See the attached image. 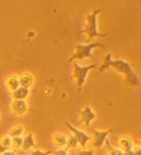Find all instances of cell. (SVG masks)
I'll return each instance as SVG.
<instances>
[{
  "instance_id": "cell-1",
  "label": "cell",
  "mask_w": 141,
  "mask_h": 155,
  "mask_svg": "<svg viewBox=\"0 0 141 155\" xmlns=\"http://www.w3.org/2000/svg\"><path fill=\"white\" fill-rule=\"evenodd\" d=\"M108 65H109V68H113L116 72H119V74H122L125 76L126 84H129V86H132V87L140 86V78L136 74V71L133 69V65L129 61L122 60V58H116V60L111 58Z\"/></svg>"
},
{
  "instance_id": "cell-2",
  "label": "cell",
  "mask_w": 141,
  "mask_h": 155,
  "mask_svg": "<svg viewBox=\"0 0 141 155\" xmlns=\"http://www.w3.org/2000/svg\"><path fill=\"white\" fill-rule=\"evenodd\" d=\"M100 13H101V8H97L86 15V24L79 33L80 35H87V42L93 40L94 38H104V36L108 35V33L100 32L98 28H97V17Z\"/></svg>"
},
{
  "instance_id": "cell-3",
  "label": "cell",
  "mask_w": 141,
  "mask_h": 155,
  "mask_svg": "<svg viewBox=\"0 0 141 155\" xmlns=\"http://www.w3.org/2000/svg\"><path fill=\"white\" fill-rule=\"evenodd\" d=\"M104 48L105 45H103L101 42H91L87 43V45H76L75 46V53L72 54V57L68 60L69 62L76 61V60H83V58H90L91 57V53H93L94 48Z\"/></svg>"
},
{
  "instance_id": "cell-4",
  "label": "cell",
  "mask_w": 141,
  "mask_h": 155,
  "mask_svg": "<svg viewBox=\"0 0 141 155\" xmlns=\"http://www.w3.org/2000/svg\"><path fill=\"white\" fill-rule=\"evenodd\" d=\"M93 68H97L96 64H90V65H82L77 64L76 61H74V72H72V78L75 79L76 82V86H77V91H82L83 89V84L86 82V78L89 75V72L93 69Z\"/></svg>"
},
{
  "instance_id": "cell-5",
  "label": "cell",
  "mask_w": 141,
  "mask_h": 155,
  "mask_svg": "<svg viewBox=\"0 0 141 155\" xmlns=\"http://www.w3.org/2000/svg\"><path fill=\"white\" fill-rule=\"evenodd\" d=\"M113 132V129H108V130H97L93 129V143L96 148H101L105 143V140L108 139V134Z\"/></svg>"
},
{
  "instance_id": "cell-6",
  "label": "cell",
  "mask_w": 141,
  "mask_h": 155,
  "mask_svg": "<svg viewBox=\"0 0 141 155\" xmlns=\"http://www.w3.org/2000/svg\"><path fill=\"white\" fill-rule=\"evenodd\" d=\"M10 110L14 115H25L26 112L29 111V107H28V103L25 100H13L11 104H10Z\"/></svg>"
},
{
  "instance_id": "cell-7",
  "label": "cell",
  "mask_w": 141,
  "mask_h": 155,
  "mask_svg": "<svg viewBox=\"0 0 141 155\" xmlns=\"http://www.w3.org/2000/svg\"><path fill=\"white\" fill-rule=\"evenodd\" d=\"M65 125H67V127L72 132V134L76 137V140H77V143H79V145H82V147H84V145L87 144V143L90 141V136L87 134V133H84V132H82V130H79V129H76L75 126H72L69 122H65Z\"/></svg>"
},
{
  "instance_id": "cell-8",
  "label": "cell",
  "mask_w": 141,
  "mask_h": 155,
  "mask_svg": "<svg viewBox=\"0 0 141 155\" xmlns=\"http://www.w3.org/2000/svg\"><path fill=\"white\" fill-rule=\"evenodd\" d=\"M79 114H80V120L79 122L82 123V125L84 123L86 126H90L91 120L96 119V112L91 110V107L90 105H86L83 110H79Z\"/></svg>"
},
{
  "instance_id": "cell-9",
  "label": "cell",
  "mask_w": 141,
  "mask_h": 155,
  "mask_svg": "<svg viewBox=\"0 0 141 155\" xmlns=\"http://www.w3.org/2000/svg\"><path fill=\"white\" fill-rule=\"evenodd\" d=\"M18 79H19V86L25 87V89H31L33 86V83H35V78L29 72H24L22 75L18 76Z\"/></svg>"
},
{
  "instance_id": "cell-10",
  "label": "cell",
  "mask_w": 141,
  "mask_h": 155,
  "mask_svg": "<svg viewBox=\"0 0 141 155\" xmlns=\"http://www.w3.org/2000/svg\"><path fill=\"white\" fill-rule=\"evenodd\" d=\"M118 143H119V150H122L123 152L132 151V150L134 148V143H133V140L130 139V137H127V136L119 137Z\"/></svg>"
},
{
  "instance_id": "cell-11",
  "label": "cell",
  "mask_w": 141,
  "mask_h": 155,
  "mask_svg": "<svg viewBox=\"0 0 141 155\" xmlns=\"http://www.w3.org/2000/svg\"><path fill=\"white\" fill-rule=\"evenodd\" d=\"M35 145H36V143H35V136H33V133H28V134L24 137L22 147H21V148L25 150V151H31V150L35 148Z\"/></svg>"
},
{
  "instance_id": "cell-12",
  "label": "cell",
  "mask_w": 141,
  "mask_h": 155,
  "mask_svg": "<svg viewBox=\"0 0 141 155\" xmlns=\"http://www.w3.org/2000/svg\"><path fill=\"white\" fill-rule=\"evenodd\" d=\"M31 93L29 89H25V87H21L19 86L17 90L11 91V97H13V100H26Z\"/></svg>"
},
{
  "instance_id": "cell-13",
  "label": "cell",
  "mask_w": 141,
  "mask_h": 155,
  "mask_svg": "<svg viewBox=\"0 0 141 155\" xmlns=\"http://www.w3.org/2000/svg\"><path fill=\"white\" fill-rule=\"evenodd\" d=\"M6 86H7V89H8L10 91L17 90V89L19 87V79H18V76H17V75H11V76H8L6 79Z\"/></svg>"
},
{
  "instance_id": "cell-14",
  "label": "cell",
  "mask_w": 141,
  "mask_h": 155,
  "mask_svg": "<svg viewBox=\"0 0 141 155\" xmlns=\"http://www.w3.org/2000/svg\"><path fill=\"white\" fill-rule=\"evenodd\" d=\"M24 130H25V127H24L22 125H17L14 126V127H11V129L8 130V133L7 134L13 139V137H18V136H22L24 134Z\"/></svg>"
},
{
  "instance_id": "cell-15",
  "label": "cell",
  "mask_w": 141,
  "mask_h": 155,
  "mask_svg": "<svg viewBox=\"0 0 141 155\" xmlns=\"http://www.w3.org/2000/svg\"><path fill=\"white\" fill-rule=\"evenodd\" d=\"M67 139L64 134H60V133H54L53 134V141L57 145H67Z\"/></svg>"
},
{
  "instance_id": "cell-16",
  "label": "cell",
  "mask_w": 141,
  "mask_h": 155,
  "mask_svg": "<svg viewBox=\"0 0 141 155\" xmlns=\"http://www.w3.org/2000/svg\"><path fill=\"white\" fill-rule=\"evenodd\" d=\"M77 145H79V143H77L76 137H75L74 134H70L69 137L67 139V145H65V150H69V148H76Z\"/></svg>"
},
{
  "instance_id": "cell-17",
  "label": "cell",
  "mask_w": 141,
  "mask_h": 155,
  "mask_svg": "<svg viewBox=\"0 0 141 155\" xmlns=\"http://www.w3.org/2000/svg\"><path fill=\"white\" fill-rule=\"evenodd\" d=\"M105 144H107V148H108V152L109 155H123V151L119 148H115V147H112L111 145V143L108 141V139L105 140Z\"/></svg>"
},
{
  "instance_id": "cell-18",
  "label": "cell",
  "mask_w": 141,
  "mask_h": 155,
  "mask_svg": "<svg viewBox=\"0 0 141 155\" xmlns=\"http://www.w3.org/2000/svg\"><path fill=\"white\" fill-rule=\"evenodd\" d=\"M22 140H24L22 136L13 137V139H11V147H13V148H21V147H22Z\"/></svg>"
},
{
  "instance_id": "cell-19",
  "label": "cell",
  "mask_w": 141,
  "mask_h": 155,
  "mask_svg": "<svg viewBox=\"0 0 141 155\" xmlns=\"http://www.w3.org/2000/svg\"><path fill=\"white\" fill-rule=\"evenodd\" d=\"M0 144L3 145V147H6L7 150H8V148H11V137H10L8 134L3 136V137L0 139Z\"/></svg>"
},
{
  "instance_id": "cell-20",
  "label": "cell",
  "mask_w": 141,
  "mask_h": 155,
  "mask_svg": "<svg viewBox=\"0 0 141 155\" xmlns=\"http://www.w3.org/2000/svg\"><path fill=\"white\" fill-rule=\"evenodd\" d=\"M53 154V151H42V150H33L31 152V155H50Z\"/></svg>"
},
{
  "instance_id": "cell-21",
  "label": "cell",
  "mask_w": 141,
  "mask_h": 155,
  "mask_svg": "<svg viewBox=\"0 0 141 155\" xmlns=\"http://www.w3.org/2000/svg\"><path fill=\"white\" fill-rule=\"evenodd\" d=\"M76 155H94V150H80V151H77Z\"/></svg>"
},
{
  "instance_id": "cell-22",
  "label": "cell",
  "mask_w": 141,
  "mask_h": 155,
  "mask_svg": "<svg viewBox=\"0 0 141 155\" xmlns=\"http://www.w3.org/2000/svg\"><path fill=\"white\" fill-rule=\"evenodd\" d=\"M53 154H54V155H69V154H68V151H67V150H58V151H54V152H53Z\"/></svg>"
},
{
  "instance_id": "cell-23",
  "label": "cell",
  "mask_w": 141,
  "mask_h": 155,
  "mask_svg": "<svg viewBox=\"0 0 141 155\" xmlns=\"http://www.w3.org/2000/svg\"><path fill=\"white\" fill-rule=\"evenodd\" d=\"M133 151H134V155H141V148L140 147H137V148H133Z\"/></svg>"
},
{
  "instance_id": "cell-24",
  "label": "cell",
  "mask_w": 141,
  "mask_h": 155,
  "mask_svg": "<svg viewBox=\"0 0 141 155\" xmlns=\"http://www.w3.org/2000/svg\"><path fill=\"white\" fill-rule=\"evenodd\" d=\"M2 155H15V152L14 151H11V150H7L4 154H2Z\"/></svg>"
},
{
  "instance_id": "cell-25",
  "label": "cell",
  "mask_w": 141,
  "mask_h": 155,
  "mask_svg": "<svg viewBox=\"0 0 141 155\" xmlns=\"http://www.w3.org/2000/svg\"><path fill=\"white\" fill-rule=\"evenodd\" d=\"M6 151H7V148H6V147H3V145L0 144V155H2V154H4V152H6Z\"/></svg>"
},
{
  "instance_id": "cell-26",
  "label": "cell",
  "mask_w": 141,
  "mask_h": 155,
  "mask_svg": "<svg viewBox=\"0 0 141 155\" xmlns=\"http://www.w3.org/2000/svg\"><path fill=\"white\" fill-rule=\"evenodd\" d=\"M123 155H134V151H127V152H123Z\"/></svg>"
},
{
  "instance_id": "cell-27",
  "label": "cell",
  "mask_w": 141,
  "mask_h": 155,
  "mask_svg": "<svg viewBox=\"0 0 141 155\" xmlns=\"http://www.w3.org/2000/svg\"><path fill=\"white\" fill-rule=\"evenodd\" d=\"M137 144H138V147L141 148V140H140V141H137Z\"/></svg>"
}]
</instances>
